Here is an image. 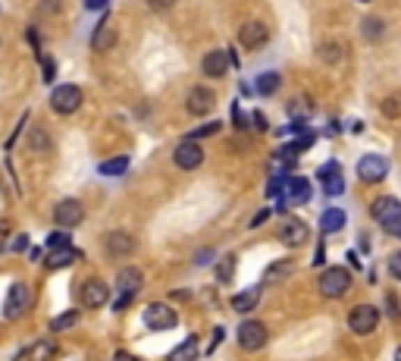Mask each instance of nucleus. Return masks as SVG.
I'll list each match as a JSON object with an SVG mask.
<instances>
[{
    "instance_id": "1",
    "label": "nucleus",
    "mask_w": 401,
    "mask_h": 361,
    "mask_svg": "<svg viewBox=\"0 0 401 361\" xmlns=\"http://www.w3.org/2000/svg\"><path fill=\"white\" fill-rule=\"evenodd\" d=\"M351 289V273L345 267H326L320 277V295L326 298H342Z\"/></svg>"
},
{
    "instance_id": "2",
    "label": "nucleus",
    "mask_w": 401,
    "mask_h": 361,
    "mask_svg": "<svg viewBox=\"0 0 401 361\" xmlns=\"http://www.w3.org/2000/svg\"><path fill=\"white\" fill-rule=\"evenodd\" d=\"M29 308H31V286L13 283L10 292H6V302H3V317L6 321H16V317H22Z\"/></svg>"
},
{
    "instance_id": "3",
    "label": "nucleus",
    "mask_w": 401,
    "mask_h": 361,
    "mask_svg": "<svg viewBox=\"0 0 401 361\" xmlns=\"http://www.w3.org/2000/svg\"><path fill=\"white\" fill-rule=\"evenodd\" d=\"M50 107L60 116L75 114V110L81 107V89L79 85H56L54 95H50Z\"/></svg>"
},
{
    "instance_id": "4",
    "label": "nucleus",
    "mask_w": 401,
    "mask_h": 361,
    "mask_svg": "<svg viewBox=\"0 0 401 361\" xmlns=\"http://www.w3.org/2000/svg\"><path fill=\"white\" fill-rule=\"evenodd\" d=\"M238 45L244 51H263L269 45V29L263 26L260 20H248L242 29H238Z\"/></svg>"
},
{
    "instance_id": "5",
    "label": "nucleus",
    "mask_w": 401,
    "mask_h": 361,
    "mask_svg": "<svg viewBox=\"0 0 401 361\" xmlns=\"http://www.w3.org/2000/svg\"><path fill=\"white\" fill-rule=\"evenodd\" d=\"M379 321H382V314H379V308H373V305H357V308H351V314H348V327H351V333H357V336L373 333Z\"/></svg>"
},
{
    "instance_id": "6",
    "label": "nucleus",
    "mask_w": 401,
    "mask_h": 361,
    "mask_svg": "<svg viewBox=\"0 0 401 361\" xmlns=\"http://www.w3.org/2000/svg\"><path fill=\"white\" fill-rule=\"evenodd\" d=\"M276 236H279L282 245L298 248V245H304V242L310 239V229H307V223L298 220V217H285V220L279 223V229H276Z\"/></svg>"
},
{
    "instance_id": "7",
    "label": "nucleus",
    "mask_w": 401,
    "mask_h": 361,
    "mask_svg": "<svg viewBox=\"0 0 401 361\" xmlns=\"http://www.w3.org/2000/svg\"><path fill=\"white\" fill-rule=\"evenodd\" d=\"M173 160H175L179 170H198V167L204 164V148L198 145V139H185V141L175 145Z\"/></svg>"
},
{
    "instance_id": "8",
    "label": "nucleus",
    "mask_w": 401,
    "mask_h": 361,
    "mask_svg": "<svg viewBox=\"0 0 401 361\" xmlns=\"http://www.w3.org/2000/svg\"><path fill=\"white\" fill-rule=\"evenodd\" d=\"M238 346L244 352H257V348L267 346V327L260 321H242L238 327Z\"/></svg>"
},
{
    "instance_id": "9",
    "label": "nucleus",
    "mask_w": 401,
    "mask_h": 361,
    "mask_svg": "<svg viewBox=\"0 0 401 361\" xmlns=\"http://www.w3.org/2000/svg\"><path fill=\"white\" fill-rule=\"evenodd\" d=\"M54 220H56V226L72 229L85 220V208H81V201H75V198H63L54 208Z\"/></svg>"
},
{
    "instance_id": "10",
    "label": "nucleus",
    "mask_w": 401,
    "mask_h": 361,
    "mask_svg": "<svg viewBox=\"0 0 401 361\" xmlns=\"http://www.w3.org/2000/svg\"><path fill=\"white\" fill-rule=\"evenodd\" d=\"M144 323H148V330H173L179 323V317H175V311L169 305L154 302L144 308Z\"/></svg>"
},
{
    "instance_id": "11",
    "label": "nucleus",
    "mask_w": 401,
    "mask_h": 361,
    "mask_svg": "<svg viewBox=\"0 0 401 361\" xmlns=\"http://www.w3.org/2000/svg\"><path fill=\"white\" fill-rule=\"evenodd\" d=\"M185 107L191 116H207V114H213V107H217V95H213L210 89H204V85H194V89L188 91Z\"/></svg>"
},
{
    "instance_id": "12",
    "label": "nucleus",
    "mask_w": 401,
    "mask_h": 361,
    "mask_svg": "<svg viewBox=\"0 0 401 361\" xmlns=\"http://www.w3.org/2000/svg\"><path fill=\"white\" fill-rule=\"evenodd\" d=\"M79 298H81V305L85 308H104L107 305V298H110V289H107V283L104 279H85L81 283V289H79Z\"/></svg>"
},
{
    "instance_id": "13",
    "label": "nucleus",
    "mask_w": 401,
    "mask_h": 361,
    "mask_svg": "<svg viewBox=\"0 0 401 361\" xmlns=\"http://www.w3.org/2000/svg\"><path fill=\"white\" fill-rule=\"evenodd\" d=\"M386 173H388V164L379 154H367V158L357 160V176H361L363 183H382Z\"/></svg>"
},
{
    "instance_id": "14",
    "label": "nucleus",
    "mask_w": 401,
    "mask_h": 361,
    "mask_svg": "<svg viewBox=\"0 0 401 361\" xmlns=\"http://www.w3.org/2000/svg\"><path fill=\"white\" fill-rule=\"evenodd\" d=\"M317 176H320V183H323V192H326V195L338 198V195L345 192V176H342V170H338L336 160H329V164L320 167Z\"/></svg>"
},
{
    "instance_id": "15",
    "label": "nucleus",
    "mask_w": 401,
    "mask_h": 361,
    "mask_svg": "<svg viewBox=\"0 0 401 361\" xmlns=\"http://www.w3.org/2000/svg\"><path fill=\"white\" fill-rule=\"evenodd\" d=\"M370 217H373L376 223H388V220H395V217H401V201L398 198H392V195H382V198H376L373 204H370Z\"/></svg>"
},
{
    "instance_id": "16",
    "label": "nucleus",
    "mask_w": 401,
    "mask_h": 361,
    "mask_svg": "<svg viewBox=\"0 0 401 361\" xmlns=\"http://www.w3.org/2000/svg\"><path fill=\"white\" fill-rule=\"evenodd\" d=\"M104 248H107V254L110 258H125V254H132L135 252V239H132L129 233H107L104 236Z\"/></svg>"
},
{
    "instance_id": "17",
    "label": "nucleus",
    "mask_w": 401,
    "mask_h": 361,
    "mask_svg": "<svg viewBox=\"0 0 401 361\" xmlns=\"http://www.w3.org/2000/svg\"><path fill=\"white\" fill-rule=\"evenodd\" d=\"M56 358V342L54 339H38L19 355L16 361H54Z\"/></svg>"
},
{
    "instance_id": "18",
    "label": "nucleus",
    "mask_w": 401,
    "mask_h": 361,
    "mask_svg": "<svg viewBox=\"0 0 401 361\" xmlns=\"http://www.w3.org/2000/svg\"><path fill=\"white\" fill-rule=\"evenodd\" d=\"M232 60H229V54L226 51H210L204 60H200V70H204V76H210V79H219V76H226V66H229Z\"/></svg>"
},
{
    "instance_id": "19",
    "label": "nucleus",
    "mask_w": 401,
    "mask_h": 361,
    "mask_svg": "<svg viewBox=\"0 0 401 361\" xmlns=\"http://www.w3.org/2000/svg\"><path fill=\"white\" fill-rule=\"evenodd\" d=\"M113 45H116V29H113L110 20H100V26L91 35V47L94 51H110Z\"/></svg>"
},
{
    "instance_id": "20",
    "label": "nucleus",
    "mask_w": 401,
    "mask_h": 361,
    "mask_svg": "<svg viewBox=\"0 0 401 361\" xmlns=\"http://www.w3.org/2000/svg\"><path fill=\"white\" fill-rule=\"evenodd\" d=\"M75 258H79V254H75V248H72V245L50 248V254L44 258V267H47V270H63V267H69Z\"/></svg>"
},
{
    "instance_id": "21",
    "label": "nucleus",
    "mask_w": 401,
    "mask_h": 361,
    "mask_svg": "<svg viewBox=\"0 0 401 361\" xmlns=\"http://www.w3.org/2000/svg\"><path fill=\"white\" fill-rule=\"evenodd\" d=\"M141 283H144V273L138 270V267H125V270H119V277H116L119 292H129V295H135V292L141 289Z\"/></svg>"
},
{
    "instance_id": "22",
    "label": "nucleus",
    "mask_w": 401,
    "mask_h": 361,
    "mask_svg": "<svg viewBox=\"0 0 401 361\" xmlns=\"http://www.w3.org/2000/svg\"><path fill=\"white\" fill-rule=\"evenodd\" d=\"M257 302H260V289H244V292H238V295H232V308L238 311V314H248V311H254L257 308Z\"/></svg>"
},
{
    "instance_id": "23",
    "label": "nucleus",
    "mask_w": 401,
    "mask_h": 361,
    "mask_svg": "<svg viewBox=\"0 0 401 361\" xmlns=\"http://www.w3.org/2000/svg\"><path fill=\"white\" fill-rule=\"evenodd\" d=\"M198 336H188L185 342H182L179 348H173V352L166 355V361H194V355H198Z\"/></svg>"
},
{
    "instance_id": "24",
    "label": "nucleus",
    "mask_w": 401,
    "mask_h": 361,
    "mask_svg": "<svg viewBox=\"0 0 401 361\" xmlns=\"http://www.w3.org/2000/svg\"><path fill=\"white\" fill-rule=\"evenodd\" d=\"M320 226H323V236L326 233H338V229L345 226V210H338V208L323 210V217H320Z\"/></svg>"
},
{
    "instance_id": "25",
    "label": "nucleus",
    "mask_w": 401,
    "mask_h": 361,
    "mask_svg": "<svg viewBox=\"0 0 401 361\" xmlns=\"http://www.w3.org/2000/svg\"><path fill=\"white\" fill-rule=\"evenodd\" d=\"M285 189H288V195H292V201H310V183H307V179L292 176L285 183Z\"/></svg>"
},
{
    "instance_id": "26",
    "label": "nucleus",
    "mask_w": 401,
    "mask_h": 361,
    "mask_svg": "<svg viewBox=\"0 0 401 361\" xmlns=\"http://www.w3.org/2000/svg\"><path fill=\"white\" fill-rule=\"evenodd\" d=\"M317 57L323 60V63H338V60H342V45H338V41H323V45L317 47Z\"/></svg>"
},
{
    "instance_id": "27",
    "label": "nucleus",
    "mask_w": 401,
    "mask_h": 361,
    "mask_svg": "<svg viewBox=\"0 0 401 361\" xmlns=\"http://www.w3.org/2000/svg\"><path fill=\"white\" fill-rule=\"evenodd\" d=\"M79 321H81L79 311H63V314H56L54 321H50V330H54V333H60V330H72Z\"/></svg>"
},
{
    "instance_id": "28",
    "label": "nucleus",
    "mask_w": 401,
    "mask_h": 361,
    "mask_svg": "<svg viewBox=\"0 0 401 361\" xmlns=\"http://www.w3.org/2000/svg\"><path fill=\"white\" fill-rule=\"evenodd\" d=\"M282 85V76L279 72H263L257 79V95H276V89Z\"/></svg>"
},
{
    "instance_id": "29",
    "label": "nucleus",
    "mask_w": 401,
    "mask_h": 361,
    "mask_svg": "<svg viewBox=\"0 0 401 361\" xmlns=\"http://www.w3.org/2000/svg\"><path fill=\"white\" fill-rule=\"evenodd\" d=\"M104 176H123L125 170H129V158H113V160H104V164L97 167Z\"/></svg>"
},
{
    "instance_id": "30",
    "label": "nucleus",
    "mask_w": 401,
    "mask_h": 361,
    "mask_svg": "<svg viewBox=\"0 0 401 361\" xmlns=\"http://www.w3.org/2000/svg\"><path fill=\"white\" fill-rule=\"evenodd\" d=\"M232 277H235V254H226V258L217 264V279L219 283H229Z\"/></svg>"
},
{
    "instance_id": "31",
    "label": "nucleus",
    "mask_w": 401,
    "mask_h": 361,
    "mask_svg": "<svg viewBox=\"0 0 401 361\" xmlns=\"http://www.w3.org/2000/svg\"><path fill=\"white\" fill-rule=\"evenodd\" d=\"M292 273V261H276V264L267 267V283H276V279H285Z\"/></svg>"
},
{
    "instance_id": "32",
    "label": "nucleus",
    "mask_w": 401,
    "mask_h": 361,
    "mask_svg": "<svg viewBox=\"0 0 401 361\" xmlns=\"http://www.w3.org/2000/svg\"><path fill=\"white\" fill-rule=\"evenodd\" d=\"M29 148L31 151H50V135L44 132V129H31V135H29Z\"/></svg>"
},
{
    "instance_id": "33",
    "label": "nucleus",
    "mask_w": 401,
    "mask_h": 361,
    "mask_svg": "<svg viewBox=\"0 0 401 361\" xmlns=\"http://www.w3.org/2000/svg\"><path fill=\"white\" fill-rule=\"evenodd\" d=\"M382 32H386V26H382L376 16H367V20H363V38L367 41H376Z\"/></svg>"
},
{
    "instance_id": "34",
    "label": "nucleus",
    "mask_w": 401,
    "mask_h": 361,
    "mask_svg": "<svg viewBox=\"0 0 401 361\" xmlns=\"http://www.w3.org/2000/svg\"><path fill=\"white\" fill-rule=\"evenodd\" d=\"M382 114H386L388 120H398L401 116V95H388L386 101H382Z\"/></svg>"
},
{
    "instance_id": "35",
    "label": "nucleus",
    "mask_w": 401,
    "mask_h": 361,
    "mask_svg": "<svg viewBox=\"0 0 401 361\" xmlns=\"http://www.w3.org/2000/svg\"><path fill=\"white\" fill-rule=\"evenodd\" d=\"M219 129H223V123H207V126H200V129H194L188 139H207V135H217Z\"/></svg>"
},
{
    "instance_id": "36",
    "label": "nucleus",
    "mask_w": 401,
    "mask_h": 361,
    "mask_svg": "<svg viewBox=\"0 0 401 361\" xmlns=\"http://www.w3.org/2000/svg\"><path fill=\"white\" fill-rule=\"evenodd\" d=\"M63 245H72V242H69V233H66V229H63V233H50V236H47V248H63Z\"/></svg>"
},
{
    "instance_id": "37",
    "label": "nucleus",
    "mask_w": 401,
    "mask_h": 361,
    "mask_svg": "<svg viewBox=\"0 0 401 361\" xmlns=\"http://www.w3.org/2000/svg\"><path fill=\"white\" fill-rule=\"evenodd\" d=\"M41 66H44V82H54L56 76V63L50 57H41Z\"/></svg>"
},
{
    "instance_id": "38",
    "label": "nucleus",
    "mask_w": 401,
    "mask_h": 361,
    "mask_svg": "<svg viewBox=\"0 0 401 361\" xmlns=\"http://www.w3.org/2000/svg\"><path fill=\"white\" fill-rule=\"evenodd\" d=\"M388 273H392L395 279H401V252H395L392 258H388Z\"/></svg>"
},
{
    "instance_id": "39",
    "label": "nucleus",
    "mask_w": 401,
    "mask_h": 361,
    "mask_svg": "<svg viewBox=\"0 0 401 361\" xmlns=\"http://www.w3.org/2000/svg\"><path fill=\"white\" fill-rule=\"evenodd\" d=\"M382 229H386L388 236H398V239H401V217H395V220L382 223Z\"/></svg>"
},
{
    "instance_id": "40",
    "label": "nucleus",
    "mask_w": 401,
    "mask_h": 361,
    "mask_svg": "<svg viewBox=\"0 0 401 361\" xmlns=\"http://www.w3.org/2000/svg\"><path fill=\"white\" fill-rule=\"evenodd\" d=\"M25 248H29V236L19 233L16 239H13V252H25Z\"/></svg>"
},
{
    "instance_id": "41",
    "label": "nucleus",
    "mask_w": 401,
    "mask_h": 361,
    "mask_svg": "<svg viewBox=\"0 0 401 361\" xmlns=\"http://www.w3.org/2000/svg\"><path fill=\"white\" fill-rule=\"evenodd\" d=\"M107 3H110V0H85V10H94V13H97V10H107Z\"/></svg>"
},
{
    "instance_id": "42",
    "label": "nucleus",
    "mask_w": 401,
    "mask_h": 361,
    "mask_svg": "<svg viewBox=\"0 0 401 361\" xmlns=\"http://www.w3.org/2000/svg\"><path fill=\"white\" fill-rule=\"evenodd\" d=\"M148 3H150V10H169L175 0H148Z\"/></svg>"
},
{
    "instance_id": "43",
    "label": "nucleus",
    "mask_w": 401,
    "mask_h": 361,
    "mask_svg": "<svg viewBox=\"0 0 401 361\" xmlns=\"http://www.w3.org/2000/svg\"><path fill=\"white\" fill-rule=\"evenodd\" d=\"M6 236H10V223L0 220V252H3V245H6Z\"/></svg>"
},
{
    "instance_id": "44",
    "label": "nucleus",
    "mask_w": 401,
    "mask_h": 361,
    "mask_svg": "<svg viewBox=\"0 0 401 361\" xmlns=\"http://www.w3.org/2000/svg\"><path fill=\"white\" fill-rule=\"evenodd\" d=\"M113 361H141V358L132 355V352H116V355H113Z\"/></svg>"
},
{
    "instance_id": "45",
    "label": "nucleus",
    "mask_w": 401,
    "mask_h": 361,
    "mask_svg": "<svg viewBox=\"0 0 401 361\" xmlns=\"http://www.w3.org/2000/svg\"><path fill=\"white\" fill-rule=\"evenodd\" d=\"M29 41H31V47H35V51L41 47V35H38L35 29H29Z\"/></svg>"
},
{
    "instance_id": "46",
    "label": "nucleus",
    "mask_w": 401,
    "mask_h": 361,
    "mask_svg": "<svg viewBox=\"0 0 401 361\" xmlns=\"http://www.w3.org/2000/svg\"><path fill=\"white\" fill-rule=\"evenodd\" d=\"M267 217H269V210H260V214H257V217H254V220H251V226H260V223H263V220H267Z\"/></svg>"
},
{
    "instance_id": "47",
    "label": "nucleus",
    "mask_w": 401,
    "mask_h": 361,
    "mask_svg": "<svg viewBox=\"0 0 401 361\" xmlns=\"http://www.w3.org/2000/svg\"><path fill=\"white\" fill-rule=\"evenodd\" d=\"M395 361H401V348H398V352H395Z\"/></svg>"
},
{
    "instance_id": "48",
    "label": "nucleus",
    "mask_w": 401,
    "mask_h": 361,
    "mask_svg": "<svg viewBox=\"0 0 401 361\" xmlns=\"http://www.w3.org/2000/svg\"><path fill=\"white\" fill-rule=\"evenodd\" d=\"M361 3H370V0H361Z\"/></svg>"
}]
</instances>
